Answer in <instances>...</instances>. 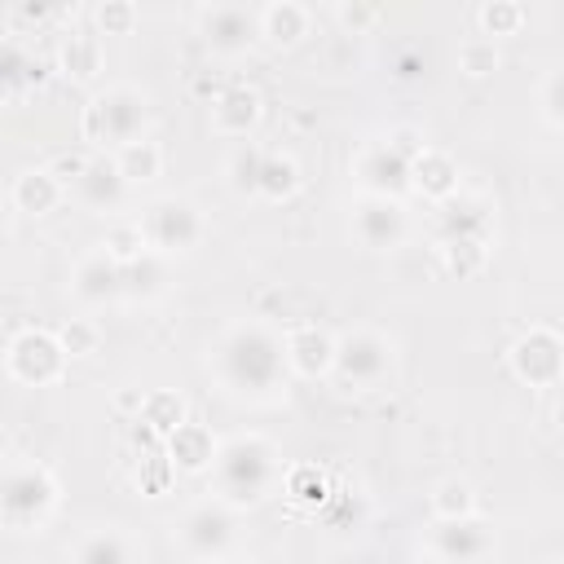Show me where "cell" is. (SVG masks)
<instances>
[{
	"label": "cell",
	"instance_id": "1",
	"mask_svg": "<svg viewBox=\"0 0 564 564\" xmlns=\"http://www.w3.org/2000/svg\"><path fill=\"white\" fill-rule=\"evenodd\" d=\"M216 383L234 397H273L286 383V339L264 322H234L207 348Z\"/></svg>",
	"mask_w": 564,
	"mask_h": 564
},
{
	"label": "cell",
	"instance_id": "2",
	"mask_svg": "<svg viewBox=\"0 0 564 564\" xmlns=\"http://www.w3.org/2000/svg\"><path fill=\"white\" fill-rule=\"evenodd\" d=\"M282 480V449L260 432H234L220 441L216 467H212V498L229 502L234 511L260 507Z\"/></svg>",
	"mask_w": 564,
	"mask_h": 564
},
{
	"label": "cell",
	"instance_id": "3",
	"mask_svg": "<svg viewBox=\"0 0 564 564\" xmlns=\"http://www.w3.org/2000/svg\"><path fill=\"white\" fill-rule=\"evenodd\" d=\"M57 476L35 458H9L0 476V524L9 533L44 529V520L57 511Z\"/></svg>",
	"mask_w": 564,
	"mask_h": 564
},
{
	"label": "cell",
	"instance_id": "4",
	"mask_svg": "<svg viewBox=\"0 0 564 564\" xmlns=\"http://www.w3.org/2000/svg\"><path fill=\"white\" fill-rule=\"evenodd\" d=\"M145 119H150V97L137 84H110L88 97V106L79 115V132L97 150H106V145L119 150L137 137H145Z\"/></svg>",
	"mask_w": 564,
	"mask_h": 564
},
{
	"label": "cell",
	"instance_id": "5",
	"mask_svg": "<svg viewBox=\"0 0 564 564\" xmlns=\"http://www.w3.org/2000/svg\"><path fill=\"white\" fill-rule=\"evenodd\" d=\"M397 366V344L375 326H352L335 335V379L344 388H379Z\"/></svg>",
	"mask_w": 564,
	"mask_h": 564
},
{
	"label": "cell",
	"instance_id": "6",
	"mask_svg": "<svg viewBox=\"0 0 564 564\" xmlns=\"http://www.w3.org/2000/svg\"><path fill=\"white\" fill-rule=\"evenodd\" d=\"M238 538V511L220 498H203L194 502L176 524H172V542L194 560V564H212L220 555H229Z\"/></svg>",
	"mask_w": 564,
	"mask_h": 564
},
{
	"label": "cell",
	"instance_id": "7",
	"mask_svg": "<svg viewBox=\"0 0 564 564\" xmlns=\"http://www.w3.org/2000/svg\"><path fill=\"white\" fill-rule=\"evenodd\" d=\"M66 361L70 352L62 348L57 330H44V326H22L9 348H4V370L9 379L26 383V388H48L66 375Z\"/></svg>",
	"mask_w": 564,
	"mask_h": 564
},
{
	"label": "cell",
	"instance_id": "8",
	"mask_svg": "<svg viewBox=\"0 0 564 564\" xmlns=\"http://www.w3.org/2000/svg\"><path fill=\"white\" fill-rule=\"evenodd\" d=\"M507 366L529 388H555L564 379V335L555 326H542V322L520 330L511 352H507Z\"/></svg>",
	"mask_w": 564,
	"mask_h": 564
},
{
	"label": "cell",
	"instance_id": "9",
	"mask_svg": "<svg viewBox=\"0 0 564 564\" xmlns=\"http://www.w3.org/2000/svg\"><path fill=\"white\" fill-rule=\"evenodd\" d=\"M141 229H145V242L150 251L159 256H176V251H189L198 238H203V212L189 203V198H154L145 212H141Z\"/></svg>",
	"mask_w": 564,
	"mask_h": 564
},
{
	"label": "cell",
	"instance_id": "10",
	"mask_svg": "<svg viewBox=\"0 0 564 564\" xmlns=\"http://www.w3.org/2000/svg\"><path fill=\"white\" fill-rule=\"evenodd\" d=\"M410 150H401L392 137L388 141H366L352 154V181L361 185V194H383V198H401L410 194Z\"/></svg>",
	"mask_w": 564,
	"mask_h": 564
},
{
	"label": "cell",
	"instance_id": "11",
	"mask_svg": "<svg viewBox=\"0 0 564 564\" xmlns=\"http://www.w3.org/2000/svg\"><path fill=\"white\" fill-rule=\"evenodd\" d=\"M410 234V220H405V207L401 198H383V194H361L352 203V238L366 247V251H392L401 247Z\"/></svg>",
	"mask_w": 564,
	"mask_h": 564
},
{
	"label": "cell",
	"instance_id": "12",
	"mask_svg": "<svg viewBox=\"0 0 564 564\" xmlns=\"http://www.w3.org/2000/svg\"><path fill=\"white\" fill-rule=\"evenodd\" d=\"M489 551H494V529L480 516L432 520V529H427V555H436L445 564H485Z\"/></svg>",
	"mask_w": 564,
	"mask_h": 564
},
{
	"label": "cell",
	"instance_id": "13",
	"mask_svg": "<svg viewBox=\"0 0 564 564\" xmlns=\"http://www.w3.org/2000/svg\"><path fill=\"white\" fill-rule=\"evenodd\" d=\"M198 35L207 40L212 53H242L251 40H260V9H247V4H203L198 9Z\"/></svg>",
	"mask_w": 564,
	"mask_h": 564
},
{
	"label": "cell",
	"instance_id": "14",
	"mask_svg": "<svg viewBox=\"0 0 564 564\" xmlns=\"http://www.w3.org/2000/svg\"><path fill=\"white\" fill-rule=\"evenodd\" d=\"M286 370H295L300 379H326L335 370V335L317 322L286 330Z\"/></svg>",
	"mask_w": 564,
	"mask_h": 564
},
{
	"label": "cell",
	"instance_id": "15",
	"mask_svg": "<svg viewBox=\"0 0 564 564\" xmlns=\"http://www.w3.org/2000/svg\"><path fill=\"white\" fill-rule=\"evenodd\" d=\"M410 189L427 203H449L458 194V159L441 145H423L414 159H410Z\"/></svg>",
	"mask_w": 564,
	"mask_h": 564
},
{
	"label": "cell",
	"instance_id": "16",
	"mask_svg": "<svg viewBox=\"0 0 564 564\" xmlns=\"http://www.w3.org/2000/svg\"><path fill=\"white\" fill-rule=\"evenodd\" d=\"M264 115V101L251 84H220L212 93V128L220 137H247Z\"/></svg>",
	"mask_w": 564,
	"mask_h": 564
},
{
	"label": "cell",
	"instance_id": "17",
	"mask_svg": "<svg viewBox=\"0 0 564 564\" xmlns=\"http://www.w3.org/2000/svg\"><path fill=\"white\" fill-rule=\"evenodd\" d=\"M44 79H48V62L35 57L31 48H22L18 35H4V44H0V88H4V101L9 106L22 101L26 93L44 88Z\"/></svg>",
	"mask_w": 564,
	"mask_h": 564
},
{
	"label": "cell",
	"instance_id": "18",
	"mask_svg": "<svg viewBox=\"0 0 564 564\" xmlns=\"http://www.w3.org/2000/svg\"><path fill=\"white\" fill-rule=\"evenodd\" d=\"M216 454H220V436H216L207 423H198V419H185V423L167 436V458H172V467L185 471V476L212 471V467H216Z\"/></svg>",
	"mask_w": 564,
	"mask_h": 564
},
{
	"label": "cell",
	"instance_id": "19",
	"mask_svg": "<svg viewBox=\"0 0 564 564\" xmlns=\"http://www.w3.org/2000/svg\"><path fill=\"white\" fill-rule=\"evenodd\" d=\"M70 295L84 304H106V300L123 295V264L115 256H106L101 247L88 251L70 273Z\"/></svg>",
	"mask_w": 564,
	"mask_h": 564
},
{
	"label": "cell",
	"instance_id": "20",
	"mask_svg": "<svg viewBox=\"0 0 564 564\" xmlns=\"http://www.w3.org/2000/svg\"><path fill=\"white\" fill-rule=\"evenodd\" d=\"M489 234H494V212H489L485 198L458 189L449 203H441V212H436V242H445V238H485L489 242Z\"/></svg>",
	"mask_w": 564,
	"mask_h": 564
},
{
	"label": "cell",
	"instance_id": "21",
	"mask_svg": "<svg viewBox=\"0 0 564 564\" xmlns=\"http://www.w3.org/2000/svg\"><path fill=\"white\" fill-rule=\"evenodd\" d=\"M123 189H128V181H123L115 154H110V150H93L88 172H84L79 185H75V198H79L84 207H93V212H110V207H119Z\"/></svg>",
	"mask_w": 564,
	"mask_h": 564
},
{
	"label": "cell",
	"instance_id": "22",
	"mask_svg": "<svg viewBox=\"0 0 564 564\" xmlns=\"http://www.w3.org/2000/svg\"><path fill=\"white\" fill-rule=\"evenodd\" d=\"M308 26H313V13H308V4H300V0H269V4H260V35H264L273 48L300 44V40L308 35Z\"/></svg>",
	"mask_w": 564,
	"mask_h": 564
},
{
	"label": "cell",
	"instance_id": "23",
	"mask_svg": "<svg viewBox=\"0 0 564 564\" xmlns=\"http://www.w3.org/2000/svg\"><path fill=\"white\" fill-rule=\"evenodd\" d=\"M57 70L66 79H75V84L97 79V70H101V40H97V31L70 26L62 35V48H57Z\"/></svg>",
	"mask_w": 564,
	"mask_h": 564
},
{
	"label": "cell",
	"instance_id": "24",
	"mask_svg": "<svg viewBox=\"0 0 564 564\" xmlns=\"http://www.w3.org/2000/svg\"><path fill=\"white\" fill-rule=\"evenodd\" d=\"M66 198V185L48 167H26L13 176V207L22 216H48Z\"/></svg>",
	"mask_w": 564,
	"mask_h": 564
},
{
	"label": "cell",
	"instance_id": "25",
	"mask_svg": "<svg viewBox=\"0 0 564 564\" xmlns=\"http://www.w3.org/2000/svg\"><path fill=\"white\" fill-rule=\"evenodd\" d=\"M70 564H137V546L119 529H93L75 542Z\"/></svg>",
	"mask_w": 564,
	"mask_h": 564
},
{
	"label": "cell",
	"instance_id": "26",
	"mask_svg": "<svg viewBox=\"0 0 564 564\" xmlns=\"http://www.w3.org/2000/svg\"><path fill=\"white\" fill-rule=\"evenodd\" d=\"M436 251H441V269L458 282L485 273V264H489V242L485 238H445V242H436Z\"/></svg>",
	"mask_w": 564,
	"mask_h": 564
},
{
	"label": "cell",
	"instance_id": "27",
	"mask_svg": "<svg viewBox=\"0 0 564 564\" xmlns=\"http://www.w3.org/2000/svg\"><path fill=\"white\" fill-rule=\"evenodd\" d=\"M145 427H154L163 441L189 419V410H185V397L176 392V388H150L145 392V401H141V414H137Z\"/></svg>",
	"mask_w": 564,
	"mask_h": 564
},
{
	"label": "cell",
	"instance_id": "28",
	"mask_svg": "<svg viewBox=\"0 0 564 564\" xmlns=\"http://www.w3.org/2000/svg\"><path fill=\"white\" fill-rule=\"evenodd\" d=\"M110 154H115V163H119L128 185H145V181H154L163 172V150L150 137H137V141H128V145H119Z\"/></svg>",
	"mask_w": 564,
	"mask_h": 564
},
{
	"label": "cell",
	"instance_id": "29",
	"mask_svg": "<svg viewBox=\"0 0 564 564\" xmlns=\"http://www.w3.org/2000/svg\"><path fill=\"white\" fill-rule=\"evenodd\" d=\"M300 163L291 159V154H282V150H264V167H260V198H269V203H286L295 189H300Z\"/></svg>",
	"mask_w": 564,
	"mask_h": 564
},
{
	"label": "cell",
	"instance_id": "30",
	"mask_svg": "<svg viewBox=\"0 0 564 564\" xmlns=\"http://www.w3.org/2000/svg\"><path fill=\"white\" fill-rule=\"evenodd\" d=\"M427 507H432L436 520H463V516H476V489H471V480H463V476H445V480L432 485Z\"/></svg>",
	"mask_w": 564,
	"mask_h": 564
},
{
	"label": "cell",
	"instance_id": "31",
	"mask_svg": "<svg viewBox=\"0 0 564 564\" xmlns=\"http://www.w3.org/2000/svg\"><path fill=\"white\" fill-rule=\"evenodd\" d=\"M167 282V264L159 251H145L141 260L123 264V300H154Z\"/></svg>",
	"mask_w": 564,
	"mask_h": 564
},
{
	"label": "cell",
	"instance_id": "32",
	"mask_svg": "<svg viewBox=\"0 0 564 564\" xmlns=\"http://www.w3.org/2000/svg\"><path fill=\"white\" fill-rule=\"evenodd\" d=\"M476 22H480V35L498 40V35H516L529 22V9L520 0H480Z\"/></svg>",
	"mask_w": 564,
	"mask_h": 564
},
{
	"label": "cell",
	"instance_id": "33",
	"mask_svg": "<svg viewBox=\"0 0 564 564\" xmlns=\"http://www.w3.org/2000/svg\"><path fill=\"white\" fill-rule=\"evenodd\" d=\"M282 489H286V498H295V502H304V507H317V502L330 498V480H326V471H322L317 463L291 467V471L282 476Z\"/></svg>",
	"mask_w": 564,
	"mask_h": 564
},
{
	"label": "cell",
	"instance_id": "34",
	"mask_svg": "<svg viewBox=\"0 0 564 564\" xmlns=\"http://www.w3.org/2000/svg\"><path fill=\"white\" fill-rule=\"evenodd\" d=\"M498 66H502L498 40H489V35H467V40L458 44V70H463V75H471V79H489Z\"/></svg>",
	"mask_w": 564,
	"mask_h": 564
},
{
	"label": "cell",
	"instance_id": "35",
	"mask_svg": "<svg viewBox=\"0 0 564 564\" xmlns=\"http://www.w3.org/2000/svg\"><path fill=\"white\" fill-rule=\"evenodd\" d=\"M260 167H264V150H260V145H238V150L225 159V181H229V189L256 194V189H260Z\"/></svg>",
	"mask_w": 564,
	"mask_h": 564
},
{
	"label": "cell",
	"instance_id": "36",
	"mask_svg": "<svg viewBox=\"0 0 564 564\" xmlns=\"http://www.w3.org/2000/svg\"><path fill=\"white\" fill-rule=\"evenodd\" d=\"M101 251H106V256H115L119 264L141 260V256L150 251L141 220H119V225H110V229H106V238H101Z\"/></svg>",
	"mask_w": 564,
	"mask_h": 564
},
{
	"label": "cell",
	"instance_id": "37",
	"mask_svg": "<svg viewBox=\"0 0 564 564\" xmlns=\"http://www.w3.org/2000/svg\"><path fill=\"white\" fill-rule=\"evenodd\" d=\"M93 22H97V31H106V35H128V31L141 22V9H137L132 0H97Z\"/></svg>",
	"mask_w": 564,
	"mask_h": 564
},
{
	"label": "cell",
	"instance_id": "38",
	"mask_svg": "<svg viewBox=\"0 0 564 564\" xmlns=\"http://www.w3.org/2000/svg\"><path fill=\"white\" fill-rule=\"evenodd\" d=\"M57 339H62V348H66L70 357H93V352H101V326H97L93 317H70V322L57 330Z\"/></svg>",
	"mask_w": 564,
	"mask_h": 564
},
{
	"label": "cell",
	"instance_id": "39",
	"mask_svg": "<svg viewBox=\"0 0 564 564\" xmlns=\"http://www.w3.org/2000/svg\"><path fill=\"white\" fill-rule=\"evenodd\" d=\"M379 18H383V9L370 4V0H339V4H335V22H339L344 31H352V35L370 31Z\"/></svg>",
	"mask_w": 564,
	"mask_h": 564
},
{
	"label": "cell",
	"instance_id": "40",
	"mask_svg": "<svg viewBox=\"0 0 564 564\" xmlns=\"http://www.w3.org/2000/svg\"><path fill=\"white\" fill-rule=\"evenodd\" d=\"M538 106H542V119H546V123L564 128V66L551 70V75L542 79V88H538Z\"/></svg>",
	"mask_w": 564,
	"mask_h": 564
},
{
	"label": "cell",
	"instance_id": "41",
	"mask_svg": "<svg viewBox=\"0 0 564 564\" xmlns=\"http://www.w3.org/2000/svg\"><path fill=\"white\" fill-rule=\"evenodd\" d=\"M88 159H93V150H62V154H53V163H44L62 185H79V176L88 172Z\"/></svg>",
	"mask_w": 564,
	"mask_h": 564
},
{
	"label": "cell",
	"instance_id": "42",
	"mask_svg": "<svg viewBox=\"0 0 564 564\" xmlns=\"http://www.w3.org/2000/svg\"><path fill=\"white\" fill-rule=\"evenodd\" d=\"M388 70H392V79H419L423 75V53L419 48H397L392 53V62H388Z\"/></svg>",
	"mask_w": 564,
	"mask_h": 564
},
{
	"label": "cell",
	"instance_id": "43",
	"mask_svg": "<svg viewBox=\"0 0 564 564\" xmlns=\"http://www.w3.org/2000/svg\"><path fill=\"white\" fill-rule=\"evenodd\" d=\"M48 13H53L48 4H40V0H22V4L9 9V22H44Z\"/></svg>",
	"mask_w": 564,
	"mask_h": 564
},
{
	"label": "cell",
	"instance_id": "44",
	"mask_svg": "<svg viewBox=\"0 0 564 564\" xmlns=\"http://www.w3.org/2000/svg\"><path fill=\"white\" fill-rule=\"evenodd\" d=\"M141 401H145V392H141V388H128V392H119V397H115V405H119V410H132V414H141Z\"/></svg>",
	"mask_w": 564,
	"mask_h": 564
},
{
	"label": "cell",
	"instance_id": "45",
	"mask_svg": "<svg viewBox=\"0 0 564 564\" xmlns=\"http://www.w3.org/2000/svg\"><path fill=\"white\" fill-rule=\"evenodd\" d=\"M555 427H560V432H564V397H560V401H555Z\"/></svg>",
	"mask_w": 564,
	"mask_h": 564
},
{
	"label": "cell",
	"instance_id": "46",
	"mask_svg": "<svg viewBox=\"0 0 564 564\" xmlns=\"http://www.w3.org/2000/svg\"><path fill=\"white\" fill-rule=\"evenodd\" d=\"M414 564H445V560H436V555H419Z\"/></svg>",
	"mask_w": 564,
	"mask_h": 564
},
{
	"label": "cell",
	"instance_id": "47",
	"mask_svg": "<svg viewBox=\"0 0 564 564\" xmlns=\"http://www.w3.org/2000/svg\"><path fill=\"white\" fill-rule=\"evenodd\" d=\"M234 564H264V560H251V555H247V560H234Z\"/></svg>",
	"mask_w": 564,
	"mask_h": 564
},
{
	"label": "cell",
	"instance_id": "48",
	"mask_svg": "<svg viewBox=\"0 0 564 564\" xmlns=\"http://www.w3.org/2000/svg\"><path fill=\"white\" fill-rule=\"evenodd\" d=\"M555 564H564V560H555Z\"/></svg>",
	"mask_w": 564,
	"mask_h": 564
}]
</instances>
